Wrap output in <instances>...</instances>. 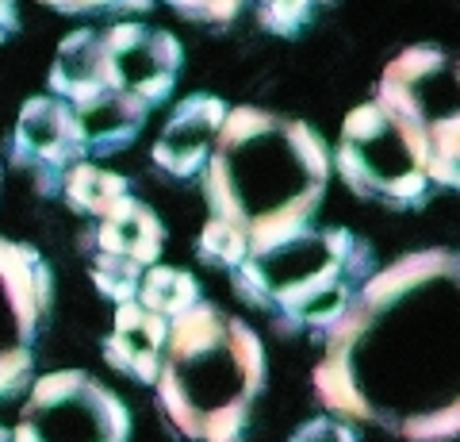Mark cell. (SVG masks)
<instances>
[{
    "instance_id": "cell-7",
    "label": "cell",
    "mask_w": 460,
    "mask_h": 442,
    "mask_svg": "<svg viewBox=\"0 0 460 442\" xmlns=\"http://www.w3.org/2000/svg\"><path fill=\"white\" fill-rule=\"evenodd\" d=\"M50 308V266L31 242L0 235V401L23 389L35 335Z\"/></svg>"
},
{
    "instance_id": "cell-21",
    "label": "cell",
    "mask_w": 460,
    "mask_h": 442,
    "mask_svg": "<svg viewBox=\"0 0 460 442\" xmlns=\"http://www.w3.org/2000/svg\"><path fill=\"white\" fill-rule=\"evenodd\" d=\"M165 5L177 8L184 20H196V23H230L246 0H165Z\"/></svg>"
},
{
    "instance_id": "cell-4",
    "label": "cell",
    "mask_w": 460,
    "mask_h": 442,
    "mask_svg": "<svg viewBox=\"0 0 460 442\" xmlns=\"http://www.w3.org/2000/svg\"><path fill=\"white\" fill-rule=\"evenodd\" d=\"M376 269V254L353 231L307 227L280 247L246 258L230 274V284L246 304L272 311L280 323L330 331Z\"/></svg>"
},
{
    "instance_id": "cell-25",
    "label": "cell",
    "mask_w": 460,
    "mask_h": 442,
    "mask_svg": "<svg viewBox=\"0 0 460 442\" xmlns=\"http://www.w3.org/2000/svg\"><path fill=\"white\" fill-rule=\"evenodd\" d=\"M0 442H12V435L4 431V427H0Z\"/></svg>"
},
{
    "instance_id": "cell-10",
    "label": "cell",
    "mask_w": 460,
    "mask_h": 442,
    "mask_svg": "<svg viewBox=\"0 0 460 442\" xmlns=\"http://www.w3.org/2000/svg\"><path fill=\"white\" fill-rule=\"evenodd\" d=\"M12 158L16 166L35 169L47 185V177L62 181L69 166L84 162V135L77 123V112L58 96H31L20 108L16 135H12Z\"/></svg>"
},
{
    "instance_id": "cell-18",
    "label": "cell",
    "mask_w": 460,
    "mask_h": 442,
    "mask_svg": "<svg viewBox=\"0 0 460 442\" xmlns=\"http://www.w3.org/2000/svg\"><path fill=\"white\" fill-rule=\"evenodd\" d=\"M196 254H199V262L234 274V269L250 258V242H246V231H238L234 223L211 216L204 223V231H199V239H196Z\"/></svg>"
},
{
    "instance_id": "cell-20",
    "label": "cell",
    "mask_w": 460,
    "mask_h": 442,
    "mask_svg": "<svg viewBox=\"0 0 460 442\" xmlns=\"http://www.w3.org/2000/svg\"><path fill=\"white\" fill-rule=\"evenodd\" d=\"M257 5V23L269 35L292 39L311 23V0H253Z\"/></svg>"
},
{
    "instance_id": "cell-8",
    "label": "cell",
    "mask_w": 460,
    "mask_h": 442,
    "mask_svg": "<svg viewBox=\"0 0 460 442\" xmlns=\"http://www.w3.org/2000/svg\"><path fill=\"white\" fill-rule=\"evenodd\" d=\"M100 32V81L108 93L135 96L146 108L169 101L184 62L177 35L146 23H111Z\"/></svg>"
},
{
    "instance_id": "cell-12",
    "label": "cell",
    "mask_w": 460,
    "mask_h": 442,
    "mask_svg": "<svg viewBox=\"0 0 460 442\" xmlns=\"http://www.w3.org/2000/svg\"><path fill=\"white\" fill-rule=\"evenodd\" d=\"M169 338V323L142 304H119L111 320V335L104 338V358L111 369L138 384H154L162 369V350Z\"/></svg>"
},
{
    "instance_id": "cell-11",
    "label": "cell",
    "mask_w": 460,
    "mask_h": 442,
    "mask_svg": "<svg viewBox=\"0 0 460 442\" xmlns=\"http://www.w3.org/2000/svg\"><path fill=\"white\" fill-rule=\"evenodd\" d=\"M226 120V104L219 96L192 93L172 108L165 131L154 142V166L165 169L177 181H196L211 158V147L219 139V127Z\"/></svg>"
},
{
    "instance_id": "cell-22",
    "label": "cell",
    "mask_w": 460,
    "mask_h": 442,
    "mask_svg": "<svg viewBox=\"0 0 460 442\" xmlns=\"http://www.w3.org/2000/svg\"><path fill=\"white\" fill-rule=\"evenodd\" d=\"M288 442H357V431L341 419H330V416H314L307 419L299 431H292Z\"/></svg>"
},
{
    "instance_id": "cell-17",
    "label": "cell",
    "mask_w": 460,
    "mask_h": 442,
    "mask_svg": "<svg viewBox=\"0 0 460 442\" xmlns=\"http://www.w3.org/2000/svg\"><path fill=\"white\" fill-rule=\"evenodd\" d=\"M131 193L127 189V177L123 174H111V169H100L93 162H77L62 174V196L66 204L81 212V216H104V212L123 201Z\"/></svg>"
},
{
    "instance_id": "cell-1",
    "label": "cell",
    "mask_w": 460,
    "mask_h": 442,
    "mask_svg": "<svg viewBox=\"0 0 460 442\" xmlns=\"http://www.w3.org/2000/svg\"><path fill=\"white\" fill-rule=\"evenodd\" d=\"M456 254L414 250L376 269L326 331L314 389L357 423L411 442H453L456 396Z\"/></svg>"
},
{
    "instance_id": "cell-3",
    "label": "cell",
    "mask_w": 460,
    "mask_h": 442,
    "mask_svg": "<svg viewBox=\"0 0 460 442\" xmlns=\"http://www.w3.org/2000/svg\"><path fill=\"white\" fill-rule=\"evenodd\" d=\"M154 389L184 438L246 442L265 392V347L246 320L199 301L169 323Z\"/></svg>"
},
{
    "instance_id": "cell-15",
    "label": "cell",
    "mask_w": 460,
    "mask_h": 442,
    "mask_svg": "<svg viewBox=\"0 0 460 442\" xmlns=\"http://www.w3.org/2000/svg\"><path fill=\"white\" fill-rule=\"evenodd\" d=\"M50 93L69 108L93 104L104 89L100 81V32L96 27H77L74 35L62 39L50 66Z\"/></svg>"
},
{
    "instance_id": "cell-13",
    "label": "cell",
    "mask_w": 460,
    "mask_h": 442,
    "mask_svg": "<svg viewBox=\"0 0 460 442\" xmlns=\"http://www.w3.org/2000/svg\"><path fill=\"white\" fill-rule=\"evenodd\" d=\"M96 254H111V258H127L142 269L157 266L165 247V227L154 212L127 193L123 201H115L96 227Z\"/></svg>"
},
{
    "instance_id": "cell-9",
    "label": "cell",
    "mask_w": 460,
    "mask_h": 442,
    "mask_svg": "<svg viewBox=\"0 0 460 442\" xmlns=\"http://www.w3.org/2000/svg\"><path fill=\"white\" fill-rule=\"evenodd\" d=\"M376 104L414 127L456 116V59L441 47H407L384 66Z\"/></svg>"
},
{
    "instance_id": "cell-14",
    "label": "cell",
    "mask_w": 460,
    "mask_h": 442,
    "mask_svg": "<svg viewBox=\"0 0 460 442\" xmlns=\"http://www.w3.org/2000/svg\"><path fill=\"white\" fill-rule=\"evenodd\" d=\"M81 135H84V154L104 158V154H119L138 139V131L146 127V104L123 93H100L93 104L74 108Z\"/></svg>"
},
{
    "instance_id": "cell-5",
    "label": "cell",
    "mask_w": 460,
    "mask_h": 442,
    "mask_svg": "<svg viewBox=\"0 0 460 442\" xmlns=\"http://www.w3.org/2000/svg\"><path fill=\"white\" fill-rule=\"evenodd\" d=\"M426 162H429L426 131L399 120L384 104L368 101L345 116L334 166L341 181L361 201H376L392 208L426 204V196L434 193Z\"/></svg>"
},
{
    "instance_id": "cell-16",
    "label": "cell",
    "mask_w": 460,
    "mask_h": 442,
    "mask_svg": "<svg viewBox=\"0 0 460 442\" xmlns=\"http://www.w3.org/2000/svg\"><path fill=\"white\" fill-rule=\"evenodd\" d=\"M135 304H142L154 316H162L165 323H172L177 316H184L189 308L199 304V281L189 274V269L177 266H150L142 269Z\"/></svg>"
},
{
    "instance_id": "cell-23",
    "label": "cell",
    "mask_w": 460,
    "mask_h": 442,
    "mask_svg": "<svg viewBox=\"0 0 460 442\" xmlns=\"http://www.w3.org/2000/svg\"><path fill=\"white\" fill-rule=\"evenodd\" d=\"M58 12H69V16H89V12H142L150 8L154 0H42Z\"/></svg>"
},
{
    "instance_id": "cell-2",
    "label": "cell",
    "mask_w": 460,
    "mask_h": 442,
    "mask_svg": "<svg viewBox=\"0 0 460 442\" xmlns=\"http://www.w3.org/2000/svg\"><path fill=\"white\" fill-rule=\"evenodd\" d=\"M330 181V150L304 120L226 108L199 193L215 220L246 231L250 258L307 231Z\"/></svg>"
},
{
    "instance_id": "cell-26",
    "label": "cell",
    "mask_w": 460,
    "mask_h": 442,
    "mask_svg": "<svg viewBox=\"0 0 460 442\" xmlns=\"http://www.w3.org/2000/svg\"><path fill=\"white\" fill-rule=\"evenodd\" d=\"M311 5H330V0H311Z\"/></svg>"
},
{
    "instance_id": "cell-19",
    "label": "cell",
    "mask_w": 460,
    "mask_h": 442,
    "mask_svg": "<svg viewBox=\"0 0 460 442\" xmlns=\"http://www.w3.org/2000/svg\"><path fill=\"white\" fill-rule=\"evenodd\" d=\"M93 284L115 304H131L135 293H138V281H142V266L127 262V258H111V254H93Z\"/></svg>"
},
{
    "instance_id": "cell-6",
    "label": "cell",
    "mask_w": 460,
    "mask_h": 442,
    "mask_svg": "<svg viewBox=\"0 0 460 442\" xmlns=\"http://www.w3.org/2000/svg\"><path fill=\"white\" fill-rule=\"evenodd\" d=\"M131 411L84 369H58L31 384L12 442H127Z\"/></svg>"
},
{
    "instance_id": "cell-24",
    "label": "cell",
    "mask_w": 460,
    "mask_h": 442,
    "mask_svg": "<svg viewBox=\"0 0 460 442\" xmlns=\"http://www.w3.org/2000/svg\"><path fill=\"white\" fill-rule=\"evenodd\" d=\"M20 27V0H0V42L16 35Z\"/></svg>"
}]
</instances>
